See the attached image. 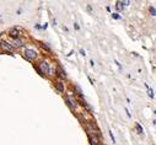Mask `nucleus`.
Instances as JSON below:
<instances>
[{
    "label": "nucleus",
    "instance_id": "1",
    "mask_svg": "<svg viewBox=\"0 0 156 145\" xmlns=\"http://www.w3.org/2000/svg\"><path fill=\"white\" fill-rule=\"evenodd\" d=\"M25 55H26L28 59H35V58L37 57V53H36V50H33V49H26V50H25Z\"/></svg>",
    "mask_w": 156,
    "mask_h": 145
},
{
    "label": "nucleus",
    "instance_id": "2",
    "mask_svg": "<svg viewBox=\"0 0 156 145\" xmlns=\"http://www.w3.org/2000/svg\"><path fill=\"white\" fill-rule=\"evenodd\" d=\"M39 68H41L42 72H44V74H49V65H48L46 61H41Z\"/></svg>",
    "mask_w": 156,
    "mask_h": 145
},
{
    "label": "nucleus",
    "instance_id": "3",
    "mask_svg": "<svg viewBox=\"0 0 156 145\" xmlns=\"http://www.w3.org/2000/svg\"><path fill=\"white\" fill-rule=\"evenodd\" d=\"M0 46H1V48H4L5 50H9V52H12L14 50V48L11 47V44H9L8 42H1V43H0Z\"/></svg>",
    "mask_w": 156,
    "mask_h": 145
},
{
    "label": "nucleus",
    "instance_id": "4",
    "mask_svg": "<svg viewBox=\"0 0 156 145\" xmlns=\"http://www.w3.org/2000/svg\"><path fill=\"white\" fill-rule=\"evenodd\" d=\"M9 35H10L14 39H16V38L19 37V31H17V28H11V30L9 31Z\"/></svg>",
    "mask_w": 156,
    "mask_h": 145
},
{
    "label": "nucleus",
    "instance_id": "5",
    "mask_svg": "<svg viewBox=\"0 0 156 145\" xmlns=\"http://www.w3.org/2000/svg\"><path fill=\"white\" fill-rule=\"evenodd\" d=\"M21 46H22V41H21V39L16 38V39H14V41H12V46H11L12 48H14V47H15V48H20Z\"/></svg>",
    "mask_w": 156,
    "mask_h": 145
},
{
    "label": "nucleus",
    "instance_id": "6",
    "mask_svg": "<svg viewBox=\"0 0 156 145\" xmlns=\"http://www.w3.org/2000/svg\"><path fill=\"white\" fill-rule=\"evenodd\" d=\"M90 141H91L92 145H97L98 144V138L95 134H90Z\"/></svg>",
    "mask_w": 156,
    "mask_h": 145
},
{
    "label": "nucleus",
    "instance_id": "7",
    "mask_svg": "<svg viewBox=\"0 0 156 145\" xmlns=\"http://www.w3.org/2000/svg\"><path fill=\"white\" fill-rule=\"evenodd\" d=\"M66 101H68V105L71 107V108H75V102H74V100L71 98V96H66Z\"/></svg>",
    "mask_w": 156,
    "mask_h": 145
},
{
    "label": "nucleus",
    "instance_id": "8",
    "mask_svg": "<svg viewBox=\"0 0 156 145\" xmlns=\"http://www.w3.org/2000/svg\"><path fill=\"white\" fill-rule=\"evenodd\" d=\"M128 4H129L128 1H127V3H122V1H117V9H118V10H122V9H123V6H124V5H128Z\"/></svg>",
    "mask_w": 156,
    "mask_h": 145
},
{
    "label": "nucleus",
    "instance_id": "9",
    "mask_svg": "<svg viewBox=\"0 0 156 145\" xmlns=\"http://www.w3.org/2000/svg\"><path fill=\"white\" fill-rule=\"evenodd\" d=\"M55 86H57V89H58V91H60V92H63V90H64V86H63V83H60V81H58V83L55 84Z\"/></svg>",
    "mask_w": 156,
    "mask_h": 145
},
{
    "label": "nucleus",
    "instance_id": "10",
    "mask_svg": "<svg viewBox=\"0 0 156 145\" xmlns=\"http://www.w3.org/2000/svg\"><path fill=\"white\" fill-rule=\"evenodd\" d=\"M58 72H59V76H61V78H65L66 75H65V71L61 69V68H58Z\"/></svg>",
    "mask_w": 156,
    "mask_h": 145
},
{
    "label": "nucleus",
    "instance_id": "11",
    "mask_svg": "<svg viewBox=\"0 0 156 145\" xmlns=\"http://www.w3.org/2000/svg\"><path fill=\"white\" fill-rule=\"evenodd\" d=\"M83 103H84V106L86 107V109H87L89 112H92V108H91V107H90V106H89V105H87L86 102H84V101H83Z\"/></svg>",
    "mask_w": 156,
    "mask_h": 145
},
{
    "label": "nucleus",
    "instance_id": "12",
    "mask_svg": "<svg viewBox=\"0 0 156 145\" xmlns=\"http://www.w3.org/2000/svg\"><path fill=\"white\" fill-rule=\"evenodd\" d=\"M135 128H136V130H138V133H143V128L139 125V124H136L135 125Z\"/></svg>",
    "mask_w": 156,
    "mask_h": 145
},
{
    "label": "nucleus",
    "instance_id": "13",
    "mask_svg": "<svg viewBox=\"0 0 156 145\" xmlns=\"http://www.w3.org/2000/svg\"><path fill=\"white\" fill-rule=\"evenodd\" d=\"M75 89H76V91H77V94H79V95H83V91H81V89L79 86H75Z\"/></svg>",
    "mask_w": 156,
    "mask_h": 145
},
{
    "label": "nucleus",
    "instance_id": "14",
    "mask_svg": "<svg viewBox=\"0 0 156 145\" xmlns=\"http://www.w3.org/2000/svg\"><path fill=\"white\" fill-rule=\"evenodd\" d=\"M150 12H151V15H152V16H155V15H156V14H155V8H154V6H151V8H150Z\"/></svg>",
    "mask_w": 156,
    "mask_h": 145
},
{
    "label": "nucleus",
    "instance_id": "15",
    "mask_svg": "<svg viewBox=\"0 0 156 145\" xmlns=\"http://www.w3.org/2000/svg\"><path fill=\"white\" fill-rule=\"evenodd\" d=\"M109 135H111V138H112V141H113V143H116V139H114V135H113V133H112V132H109Z\"/></svg>",
    "mask_w": 156,
    "mask_h": 145
},
{
    "label": "nucleus",
    "instance_id": "16",
    "mask_svg": "<svg viewBox=\"0 0 156 145\" xmlns=\"http://www.w3.org/2000/svg\"><path fill=\"white\" fill-rule=\"evenodd\" d=\"M149 96H150V97H154V94H152V90H149Z\"/></svg>",
    "mask_w": 156,
    "mask_h": 145
},
{
    "label": "nucleus",
    "instance_id": "17",
    "mask_svg": "<svg viewBox=\"0 0 156 145\" xmlns=\"http://www.w3.org/2000/svg\"><path fill=\"white\" fill-rule=\"evenodd\" d=\"M112 16H113V17H114V19H119V16H118V15H117V14H113V15H112Z\"/></svg>",
    "mask_w": 156,
    "mask_h": 145
},
{
    "label": "nucleus",
    "instance_id": "18",
    "mask_svg": "<svg viewBox=\"0 0 156 145\" xmlns=\"http://www.w3.org/2000/svg\"><path fill=\"white\" fill-rule=\"evenodd\" d=\"M0 36H1V33H0Z\"/></svg>",
    "mask_w": 156,
    "mask_h": 145
}]
</instances>
